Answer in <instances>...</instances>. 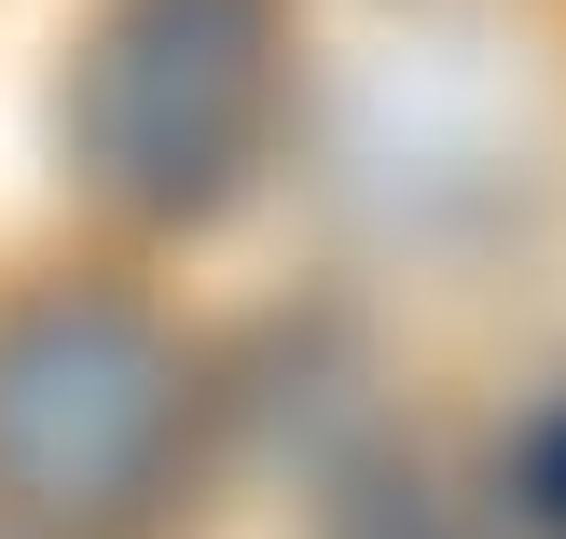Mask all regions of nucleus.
Masks as SVG:
<instances>
[{
  "label": "nucleus",
  "instance_id": "obj_1",
  "mask_svg": "<svg viewBox=\"0 0 566 539\" xmlns=\"http://www.w3.org/2000/svg\"><path fill=\"white\" fill-rule=\"evenodd\" d=\"M291 125V0H83L55 166L125 236H208Z\"/></svg>",
  "mask_w": 566,
  "mask_h": 539
},
{
  "label": "nucleus",
  "instance_id": "obj_2",
  "mask_svg": "<svg viewBox=\"0 0 566 539\" xmlns=\"http://www.w3.org/2000/svg\"><path fill=\"white\" fill-rule=\"evenodd\" d=\"M208 360L125 277L0 291V526L42 539H138L180 512Z\"/></svg>",
  "mask_w": 566,
  "mask_h": 539
},
{
  "label": "nucleus",
  "instance_id": "obj_5",
  "mask_svg": "<svg viewBox=\"0 0 566 539\" xmlns=\"http://www.w3.org/2000/svg\"><path fill=\"white\" fill-rule=\"evenodd\" d=\"M0 539H42V526H0Z\"/></svg>",
  "mask_w": 566,
  "mask_h": 539
},
{
  "label": "nucleus",
  "instance_id": "obj_4",
  "mask_svg": "<svg viewBox=\"0 0 566 539\" xmlns=\"http://www.w3.org/2000/svg\"><path fill=\"white\" fill-rule=\"evenodd\" d=\"M497 485H512V526L525 539H566V387L512 429V470H497Z\"/></svg>",
  "mask_w": 566,
  "mask_h": 539
},
{
  "label": "nucleus",
  "instance_id": "obj_3",
  "mask_svg": "<svg viewBox=\"0 0 566 539\" xmlns=\"http://www.w3.org/2000/svg\"><path fill=\"white\" fill-rule=\"evenodd\" d=\"M318 539H484V526L415 443H374V457H346L318 485Z\"/></svg>",
  "mask_w": 566,
  "mask_h": 539
}]
</instances>
